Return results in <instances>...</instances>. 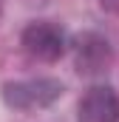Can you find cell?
Segmentation results:
<instances>
[{
  "instance_id": "7a4b0ae2",
  "label": "cell",
  "mask_w": 119,
  "mask_h": 122,
  "mask_svg": "<svg viewBox=\"0 0 119 122\" xmlns=\"http://www.w3.org/2000/svg\"><path fill=\"white\" fill-rule=\"evenodd\" d=\"M23 48L37 60L54 62L65 51V34L54 23H31L23 31Z\"/></svg>"
},
{
  "instance_id": "6da1fadb",
  "label": "cell",
  "mask_w": 119,
  "mask_h": 122,
  "mask_svg": "<svg viewBox=\"0 0 119 122\" xmlns=\"http://www.w3.org/2000/svg\"><path fill=\"white\" fill-rule=\"evenodd\" d=\"M62 97V85L57 80H26V82H9L3 85V99L9 108L34 111L57 102Z\"/></svg>"
},
{
  "instance_id": "277c9868",
  "label": "cell",
  "mask_w": 119,
  "mask_h": 122,
  "mask_svg": "<svg viewBox=\"0 0 119 122\" xmlns=\"http://www.w3.org/2000/svg\"><path fill=\"white\" fill-rule=\"evenodd\" d=\"M79 122H119V97L108 85H94L77 108Z\"/></svg>"
},
{
  "instance_id": "3957f363",
  "label": "cell",
  "mask_w": 119,
  "mask_h": 122,
  "mask_svg": "<svg viewBox=\"0 0 119 122\" xmlns=\"http://www.w3.org/2000/svg\"><path fill=\"white\" fill-rule=\"evenodd\" d=\"M74 62L79 74H102L111 65V43L102 34H79L74 43Z\"/></svg>"
},
{
  "instance_id": "5b68a950",
  "label": "cell",
  "mask_w": 119,
  "mask_h": 122,
  "mask_svg": "<svg viewBox=\"0 0 119 122\" xmlns=\"http://www.w3.org/2000/svg\"><path fill=\"white\" fill-rule=\"evenodd\" d=\"M102 3V9H108V11H119V0H99Z\"/></svg>"
}]
</instances>
